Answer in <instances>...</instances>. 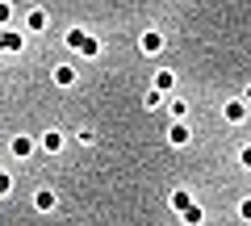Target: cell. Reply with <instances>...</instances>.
Masks as SVG:
<instances>
[{
    "instance_id": "obj_14",
    "label": "cell",
    "mask_w": 251,
    "mask_h": 226,
    "mask_svg": "<svg viewBox=\"0 0 251 226\" xmlns=\"http://www.w3.org/2000/svg\"><path fill=\"white\" fill-rule=\"evenodd\" d=\"M172 205H176V209L193 205V193H188V189H176V193H172Z\"/></svg>"
},
{
    "instance_id": "obj_17",
    "label": "cell",
    "mask_w": 251,
    "mask_h": 226,
    "mask_svg": "<svg viewBox=\"0 0 251 226\" xmlns=\"http://www.w3.org/2000/svg\"><path fill=\"white\" fill-rule=\"evenodd\" d=\"M239 163L251 172V143H243V147H239Z\"/></svg>"
},
{
    "instance_id": "obj_12",
    "label": "cell",
    "mask_w": 251,
    "mask_h": 226,
    "mask_svg": "<svg viewBox=\"0 0 251 226\" xmlns=\"http://www.w3.org/2000/svg\"><path fill=\"white\" fill-rule=\"evenodd\" d=\"M42 147H46V151H63V134H59V130H46V134H42Z\"/></svg>"
},
{
    "instance_id": "obj_9",
    "label": "cell",
    "mask_w": 251,
    "mask_h": 226,
    "mask_svg": "<svg viewBox=\"0 0 251 226\" xmlns=\"http://www.w3.org/2000/svg\"><path fill=\"white\" fill-rule=\"evenodd\" d=\"M54 201H59V197H54V189H38L34 193V209H42V214H46V209H54Z\"/></svg>"
},
{
    "instance_id": "obj_4",
    "label": "cell",
    "mask_w": 251,
    "mask_h": 226,
    "mask_svg": "<svg viewBox=\"0 0 251 226\" xmlns=\"http://www.w3.org/2000/svg\"><path fill=\"white\" fill-rule=\"evenodd\" d=\"M188 138H193L188 122H172V126H168V143H172V147H188Z\"/></svg>"
},
{
    "instance_id": "obj_1",
    "label": "cell",
    "mask_w": 251,
    "mask_h": 226,
    "mask_svg": "<svg viewBox=\"0 0 251 226\" xmlns=\"http://www.w3.org/2000/svg\"><path fill=\"white\" fill-rule=\"evenodd\" d=\"M247 100H243V97H234V100H226V109H222V113H226V122H230V126H243V122H247Z\"/></svg>"
},
{
    "instance_id": "obj_15",
    "label": "cell",
    "mask_w": 251,
    "mask_h": 226,
    "mask_svg": "<svg viewBox=\"0 0 251 226\" xmlns=\"http://www.w3.org/2000/svg\"><path fill=\"white\" fill-rule=\"evenodd\" d=\"M143 105H147V109H159V105H163V92H159V88H151V92L143 97Z\"/></svg>"
},
{
    "instance_id": "obj_18",
    "label": "cell",
    "mask_w": 251,
    "mask_h": 226,
    "mask_svg": "<svg viewBox=\"0 0 251 226\" xmlns=\"http://www.w3.org/2000/svg\"><path fill=\"white\" fill-rule=\"evenodd\" d=\"M9 21H13V4H9V0H0V25H9Z\"/></svg>"
},
{
    "instance_id": "obj_8",
    "label": "cell",
    "mask_w": 251,
    "mask_h": 226,
    "mask_svg": "<svg viewBox=\"0 0 251 226\" xmlns=\"http://www.w3.org/2000/svg\"><path fill=\"white\" fill-rule=\"evenodd\" d=\"M9 151L17 155V159H25V155L34 151V138H29V134H13V143H9Z\"/></svg>"
},
{
    "instance_id": "obj_3",
    "label": "cell",
    "mask_w": 251,
    "mask_h": 226,
    "mask_svg": "<svg viewBox=\"0 0 251 226\" xmlns=\"http://www.w3.org/2000/svg\"><path fill=\"white\" fill-rule=\"evenodd\" d=\"M138 50H143L147 59H155V54L163 50V34H159V29H147V34L138 38Z\"/></svg>"
},
{
    "instance_id": "obj_7",
    "label": "cell",
    "mask_w": 251,
    "mask_h": 226,
    "mask_svg": "<svg viewBox=\"0 0 251 226\" xmlns=\"http://www.w3.org/2000/svg\"><path fill=\"white\" fill-rule=\"evenodd\" d=\"M151 88H159V92H172V88H176V72L159 67V72H155V80H151Z\"/></svg>"
},
{
    "instance_id": "obj_20",
    "label": "cell",
    "mask_w": 251,
    "mask_h": 226,
    "mask_svg": "<svg viewBox=\"0 0 251 226\" xmlns=\"http://www.w3.org/2000/svg\"><path fill=\"white\" fill-rule=\"evenodd\" d=\"M239 218H243V222H251V197L239 201Z\"/></svg>"
},
{
    "instance_id": "obj_11",
    "label": "cell",
    "mask_w": 251,
    "mask_h": 226,
    "mask_svg": "<svg viewBox=\"0 0 251 226\" xmlns=\"http://www.w3.org/2000/svg\"><path fill=\"white\" fill-rule=\"evenodd\" d=\"M180 214H184V226H201V218H205V214H201V205H197V201H193V205H184Z\"/></svg>"
},
{
    "instance_id": "obj_5",
    "label": "cell",
    "mask_w": 251,
    "mask_h": 226,
    "mask_svg": "<svg viewBox=\"0 0 251 226\" xmlns=\"http://www.w3.org/2000/svg\"><path fill=\"white\" fill-rule=\"evenodd\" d=\"M46 25H50V17H46V9H29V13H25V29H29V34H42Z\"/></svg>"
},
{
    "instance_id": "obj_19",
    "label": "cell",
    "mask_w": 251,
    "mask_h": 226,
    "mask_svg": "<svg viewBox=\"0 0 251 226\" xmlns=\"http://www.w3.org/2000/svg\"><path fill=\"white\" fill-rule=\"evenodd\" d=\"M9 193H13V176L0 172V197H9Z\"/></svg>"
},
{
    "instance_id": "obj_10",
    "label": "cell",
    "mask_w": 251,
    "mask_h": 226,
    "mask_svg": "<svg viewBox=\"0 0 251 226\" xmlns=\"http://www.w3.org/2000/svg\"><path fill=\"white\" fill-rule=\"evenodd\" d=\"M168 118H172V122H184V118H188V100L172 97V100H168Z\"/></svg>"
},
{
    "instance_id": "obj_21",
    "label": "cell",
    "mask_w": 251,
    "mask_h": 226,
    "mask_svg": "<svg viewBox=\"0 0 251 226\" xmlns=\"http://www.w3.org/2000/svg\"><path fill=\"white\" fill-rule=\"evenodd\" d=\"M243 100H247V105H251V84H247V88H243Z\"/></svg>"
},
{
    "instance_id": "obj_13",
    "label": "cell",
    "mask_w": 251,
    "mask_h": 226,
    "mask_svg": "<svg viewBox=\"0 0 251 226\" xmlns=\"http://www.w3.org/2000/svg\"><path fill=\"white\" fill-rule=\"evenodd\" d=\"M97 50H100V42H97L92 34H84V42H80V54H84V59H97Z\"/></svg>"
},
{
    "instance_id": "obj_2",
    "label": "cell",
    "mask_w": 251,
    "mask_h": 226,
    "mask_svg": "<svg viewBox=\"0 0 251 226\" xmlns=\"http://www.w3.org/2000/svg\"><path fill=\"white\" fill-rule=\"evenodd\" d=\"M21 46H25V34L21 29H0V50L4 54H21Z\"/></svg>"
},
{
    "instance_id": "obj_6",
    "label": "cell",
    "mask_w": 251,
    "mask_h": 226,
    "mask_svg": "<svg viewBox=\"0 0 251 226\" xmlns=\"http://www.w3.org/2000/svg\"><path fill=\"white\" fill-rule=\"evenodd\" d=\"M50 80L59 84V88H72V84H75V67H72V63H59V67L50 72Z\"/></svg>"
},
{
    "instance_id": "obj_16",
    "label": "cell",
    "mask_w": 251,
    "mask_h": 226,
    "mask_svg": "<svg viewBox=\"0 0 251 226\" xmlns=\"http://www.w3.org/2000/svg\"><path fill=\"white\" fill-rule=\"evenodd\" d=\"M80 42H84V29H67V46H72V50H80Z\"/></svg>"
}]
</instances>
